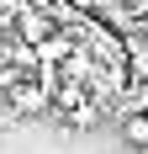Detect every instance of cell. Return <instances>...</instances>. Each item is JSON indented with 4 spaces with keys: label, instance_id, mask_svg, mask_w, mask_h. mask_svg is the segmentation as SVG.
Segmentation results:
<instances>
[{
    "label": "cell",
    "instance_id": "obj_1",
    "mask_svg": "<svg viewBox=\"0 0 148 154\" xmlns=\"http://www.w3.org/2000/svg\"><path fill=\"white\" fill-rule=\"evenodd\" d=\"M11 106L21 112V117H37V112L53 106V96H48L43 85H16V91H11Z\"/></svg>",
    "mask_w": 148,
    "mask_h": 154
},
{
    "label": "cell",
    "instance_id": "obj_2",
    "mask_svg": "<svg viewBox=\"0 0 148 154\" xmlns=\"http://www.w3.org/2000/svg\"><path fill=\"white\" fill-rule=\"evenodd\" d=\"M122 138L132 143V149H148V112H132V117L122 122Z\"/></svg>",
    "mask_w": 148,
    "mask_h": 154
},
{
    "label": "cell",
    "instance_id": "obj_3",
    "mask_svg": "<svg viewBox=\"0 0 148 154\" xmlns=\"http://www.w3.org/2000/svg\"><path fill=\"white\" fill-rule=\"evenodd\" d=\"M21 32H27V43H48V16L43 11H27L21 16Z\"/></svg>",
    "mask_w": 148,
    "mask_h": 154
}]
</instances>
